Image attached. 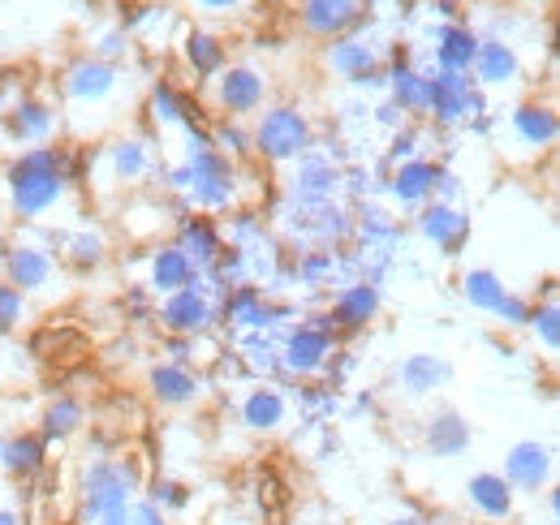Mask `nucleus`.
<instances>
[{
	"label": "nucleus",
	"instance_id": "1",
	"mask_svg": "<svg viewBox=\"0 0 560 525\" xmlns=\"http://www.w3.org/2000/svg\"><path fill=\"white\" fill-rule=\"evenodd\" d=\"M73 190V151L70 147H31L18 151L4 173H0V195L13 220L35 224L44 215H52Z\"/></svg>",
	"mask_w": 560,
	"mask_h": 525
},
{
	"label": "nucleus",
	"instance_id": "2",
	"mask_svg": "<svg viewBox=\"0 0 560 525\" xmlns=\"http://www.w3.org/2000/svg\"><path fill=\"white\" fill-rule=\"evenodd\" d=\"M186 155L177 168H168V186L186 198V211L220 215L242 202V173L233 160H224L211 147V130H186Z\"/></svg>",
	"mask_w": 560,
	"mask_h": 525
},
{
	"label": "nucleus",
	"instance_id": "3",
	"mask_svg": "<svg viewBox=\"0 0 560 525\" xmlns=\"http://www.w3.org/2000/svg\"><path fill=\"white\" fill-rule=\"evenodd\" d=\"M142 495V474L135 457H91L78 469V513L95 525L100 517L130 509Z\"/></svg>",
	"mask_w": 560,
	"mask_h": 525
},
{
	"label": "nucleus",
	"instance_id": "4",
	"mask_svg": "<svg viewBox=\"0 0 560 525\" xmlns=\"http://www.w3.org/2000/svg\"><path fill=\"white\" fill-rule=\"evenodd\" d=\"M121 86H126L121 66H108V61H95V57L70 61L61 73V100L70 108V121L78 130H86V121L108 117L104 108H113L121 100Z\"/></svg>",
	"mask_w": 560,
	"mask_h": 525
},
{
	"label": "nucleus",
	"instance_id": "5",
	"mask_svg": "<svg viewBox=\"0 0 560 525\" xmlns=\"http://www.w3.org/2000/svg\"><path fill=\"white\" fill-rule=\"evenodd\" d=\"M250 147L264 164H293L315 151V121L298 104H268L250 126Z\"/></svg>",
	"mask_w": 560,
	"mask_h": 525
},
{
	"label": "nucleus",
	"instance_id": "6",
	"mask_svg": "<svg viewBox=\"0 0 560 525\" xmlns=\"http://www.w3.org/2000/svg\"><path fill=\"white\" fill-rule=\"evenodd\" d=\"M337 336H341V331L332 328L328 311L298 319L293 328L280 336V345H277L280 375L302 380V384H306V380H315V375H324V371H328V362H332V353H337Z\"/></svg>",
	"mask_w": 560,
	"mask_h": 525
},
{
	"label": "nucleus",
	"instance_id": "7",
	"mask_svg": "<svg viewBox=\"0 0 560 525\" xmlns=\"http://www.w3.org/2000/svg\"><path fill=\"white\" fill-rule=\"evenodd\" d=\"M268 73L255 66H224L211 78V108L229 121H246V117H259L268 108Z\"/></svg>",
	"mask_w": 560,
	"mask_h": 525
},
{
	"label": "nucleus",
	"instance_id": "8",
	"mask_svg": "<svg viewBox=\"0 0 560 525\" xmlns=\"http://www.w3.org/2000/svg\"><path fill=\"white\" fill-rule=\"evenodd\" d=\"M155 319L168 336H208L220 319V298L211 293L208 280L186 284V289L155 302Z\"/></svg>",
	"mask_w": 560,
	"mask_h": 525
},
{
	"label": "nucleus",
	"instance_id": "9",
	"mask_svg": "<svg viewBox=\"0 0 560 525\" xmlns=\"http://www.w3.org/2000/svg\"><path fill=\"white\" fill-rule=\"evenodd\" d=\"M479 113H483V100L470 73H453V69L427 73V117L435 126H462V121H475Z\"/></svg>",
	"mask_w": 560,
	"mask_h": 525
},
{
	"label": "nucleus",
	"instance_id": "10",
	"mask_svg": "<svg viewBox=\"0 0 560 525\" xmlns=\"http://www.w3.org/2000/svg\"><path fill=\"white\" fill-rule=\"evenodd\" d=\"M61 130V113L57 104H48L44 95L35 91H18L4 108V138L18 147V151H31V147H48Z\"/></svg>",
	"mask_w": 560,
	"mask_h": 525
},
{
	"label": "nucleus",
	"instance_id": "11",
	"mask_svg": "<svg viewBox=\"0 0 560 525\" xmlns=\"http://www.w3.org/2000/svg\"><path fill=\"white\" fill-rule=\"evenodd\" d=\"M500 478L517 491V495H544L548 487H557V448L552 444H539V440H517L509 444L504 465H500Z\"/></svg>",
	"mask_w": 560,
	"mask_h": 525
},
{
	"label": "nucleus",
	"instance_id": "12",
	"mask_svg": "<svg viewBox=\"0 0 560 525\" xmlns=\"http://www.w3.org/2000/svg\"><path fill=\"white\" fill-rule=\"evenodd\" d=\"M341 182H346V173L332 164V155L306 151L302 160L289 164L284 195H289V202H298V207H324V202H337Z\"/></svg>",
	"mask_w": 560,
	"mask_h": 525
},
{
	"label": "nucleus",
	"instance_id": "13",
	"mask_svg": "<svg viewBox=\"0 0 560 525\" xmlns=\"http://www.w3.org/2000/svg\"><path fill=\"white\" fill-rule=\"evenodd\" d=\"M415 229H419L422 242H427V246H435L444 259H457V255L466 250L470 233H475V224H470V211H466V207L435 202V198L415 211Z\"/></svg>",
	"mask_w": 560,
	"mask_h": 525
},
{
	"label": "nucleus",
	"instance_id": "14",
	"mask_svg": "<svg viewBox=\"0 0 560 525\" xmlns=\"http://www.w3.org/2000/svg\"><path fill=\"white\" fill-rule=\"evenodd\" d=\"M462 500L470 509V517L483 525H509L517 522V491L500 478V469H479L462 482Z\"/></svg>",
	"mask_w": 560,
	"mask_h": 525
},
{
	"label": "nucleus",
	"instance_id": "15",
	"mask_svg": "<svg viewBox=\"0 0 560 525\" xmlns=\"http://www.w3.org/2000/svg\"><path fill=\"white\" fill-rule=\"evenodd\" d=\"M155 173V151L147 138H113L104 151H100V177L117 190H139L142 182Z\"/></svg>",
	"mask_w": 560,
	"mask_h": 525
},
{
	"label": "nucleus",
	"instance_id": "16",
	"mask_svg": "<svg viewBox=\"0 0 560 525\" xmlns=\"http://www.w3.org/2000/svg\"><path fill=\"white\" fill-rule=\"evenodd\" d=\"M0 267H4V280L22 293H44L57 280V255L44 242H13L0 255Z\"/></svg>",
	"mask_w": 560,
	"mask_h": 525
},
{
	"label": "nucleus",
	"instance_id": "17",
	"mask_svg": "<svg viewBox=\"0 0 560 525\" xmlns=\"http://www.w3.org/2000/svg\"><path fill=\"white\" fill-rule=\"evenodd\" d=\"M324 66H328L332 78H341V82H350V86H375V82H384V61H380V52H375L366 39H358V35L332 39V44L324 48Z\"/></svg>",
	"mask_w": 560,
	"mask_h": 525
},
{
	"label": "nucleus",
	"instance_id": "18",
	"mask_svg": "<svg viewBox=\"0 0 560 525\" xmlns=\"http://www.w3.org/2000/svg\"><path fill=\"white\" fill-rule=\"evenodd\" d=\"M298 22L311 39H341L366 22V0H298Z\"/></svg>",
	"mask_w": 560,
	"mask_h": 525
},
{
	"label": "nucleus",
	"instance_id": "19",
	"mask_svg": "<svg viewBox=\"0 0 560 525\" xmlns=\"http://www.w3.org/2000/svg\"><path fill=\"white\" fill-rule=\"evenodd\" d=\"M509 138L513 147H522L526 155H544L552 151L560 138V117L552 104H539V100H526L509 113Z\"/></svg>",
	"mask_w": 560,
	"mask_h": 525
},
{
	"label": "nucleus",
	"instance_id": "20",
	"mask_svg": "<svg viewBox=\"0 0 560 525\" xmlns=\"http://www.w3.org/2000/svg\"><path fill=\"white\" fill-rule=\"evenodd\" d=\"M173 246L195 262L199 271H208L215 255L224 250V229L215 215H203V211H182L173 220Z\"/></svg>",
	"mask_w": 560,
	"mask_h": 525
},
{
	"label": "nucleus",
	"instance_id": "21",
	"mask_svg": "<svg viewBox=\"0 0 560 525\" xmlns=\"http://www.w3.org/2000/svg\"><path fill=\"white\" fill-rule=\"evenodd\" d=\"M380 306H384L380 284H371V280L358 276V280H346V284L337 289V298H332V306H328V319H332L337 331H362L375 324Z\"/></svg>",
	"mask_w": 560,
	"mask_h": 525
},
{
	"label": "nucleus",
	"instance_id": "22",
	"mask_svg": "<svg viewBox=\"0 0 560 525\" xmlns=\"http://www.w3.org/2000/svg\"><path fill=\"white\" fill-rule=\"evenodd\" d=\"M199 280H203V271L186 259L173 242H160V246L147 255V280H142V289H147L155 302L168 298V293H177V289H186V284H199Z\"/></svg>",
	"mask_w": 560,
	"mask_h": 525
},
{
	"label": "nucleus",
	"instance_id": "23",
	"mask_svg": "<svg viewBox=\"0 0 560 525\" xmlns=\"http://www.w3.org/2000/svg\"><path fill=\"white\" fill-rule=\"evenodd\" d=\"M48 469V440L39 431H9L0 440V474L9 482H35Z\"/></svg>",
	"mask_w": 560,
	"mask_h": 525
},
{
	"label": "nucleus",
	"instance_id": "24",
	"mask_svg": "<svg viewBox=\"0 0 560 525\" xmlns=\"http://www.w3.org/2000/svg\"><path fill=\"white\" fill-rule=\"evenodd\" d=\"M147 393L164 409H186L203 396V375L195 366H182V362H155L147 371Z\"/></svg>",
	"mask_w": 560,
	"mask_h": 525
},
{
	"label": "nucleus",
	"instance_id": "25",
	"mask_svg": "<svg viewBox=\"0 0 560 525\" xmlns=\"http://www.w3.org/2000/svg\"><path fill=\"white\" fill-rule=\"evenodd\" d=\"M435 177H440V164H431V160H401L397 168H393V177H388V198L401 207V211H419L427 207L431 198H435Z\"/></svg>",
	"mask_w": 560,
	"mask_h": 525
},
{
	"label": "nucleus",
	"instance_id": "26",
	"mask_svg": "<svg viewBox=\"0 0 560 525\" xmlns=\"http://www.w3.org/2000/svg\"><path fill=\"white\" fill-rule=\"evenodd\" d=\"M422 444H427V453L435 460H453L475 444V427L457 409H435L427 418V427H422Z\"/></svg>",
	"mask_w": 560,
	"mask_h": 525
},
{
	"label": "nucleus",
	"instance_id": "27",
	"mask_svg": "<svg viewBox=\"0 0 560 525\" xmlns=\"http://www.w3.org/2000/svg\"><path fill=\"white\" fill-rule=\"evenodd\" d=\"M237 418L255 435H277L289 422V396L280 393L277 384H259V388H250L237 400Z\"/></svg>",
	"mask_w": 560,
	"mask_h": 525
},
{
	"label": "nucleus",
	"instance_id": "28",
	"mask_svg": "<svg viewBox=\"0 0 560 525\" xmlns=\"http://www.w3.org/2000/svg\"><path fill=\"white\" fill-rule=\"evenodd\" d=\"M470 73H475V86L500 91V86H513L522 78V57L504 39H479V52H475Z\"/></svg>",
	"mask_w": 560,
	"mask_h": 525
},
{
	"label": "nucleus",
	"instance_id": "29",
	"mask_svg": "<svg viewBox=\"0 0 560 525\" xmlns=\"http://www.w3.org/2000/svg\"><path fill=\"white\" fill-rule=\"evenodd\" d=\"M448 380H453V366H448L440 353H410V358H401V366H397V388L410 396V400L435 396Z\"/></svg>",
	"mask_w": 560,
	"mask_h": 525
},
{
	"label": "nucleus",
	"instance_id": "30",
	"mask_svg": "<svg viewBox=\"0 0 560 525\" xmlns=\"http://www.w3.org/2000/svg\"><path fill=\"white\" fill-rule=\"evenodd\" d=\"M384 82H388V95H393V108H397V113L427 117V73L410 66L406 52H397V61L384 73Z\"/></svg>",
	"mask_w": 560,
	"mask_h": 525
},
{
	"label": "nucleus",
	"instance_id": "31",
	"mask_svg": "<svg viewBox=\"0 0 560 525\" xmlns=\"http://www.w3.org/2000/svg\"><path fill=\"white\" fill-rule=\"evenodd\" d=\"M475 52H479V35L462 22H448L435 31V44H431V57L435 69H453V73H470L475 66Z\"/></svg>",
	"mask_w": 560,
	"mask_h": 525
},
{
	"label": "nucleus",
	"instance_id": "32",
	"mask_svg": "<svg viewBox=\"0 0 560 525\" xmlns=\"http://www.w3.org/2000/svg\"><path fill=\"white\" fill-rule=\"evenodd\" d=\"M82 427H86V405L73 393H57L44 405V413H39V435L48 440V448L73 440Z\"/></svg>",
	"mask_w": 560,
	"mask_h": 525
},
{
	"label": "nucleus",
	"instance_id": "33",
	"mask_svg": "<svg viewBox=\"0 0 560 525\" xmlns=\"http://www.w3.org/2000/svg\"><path fill=\"white\" fill-rule=\"evenodd\" d=\"M57 246H61V259L70 262L73 271H82V276L100 271L108 262V237L100 229H91V224H78L70 233H61Z\"/></svg>",
	"mask_w": 560,
	"mask_h": 525
},
{
	"label": "nucleus",
	"instance_id": "34",
	"mask_svg": "<svg viewBox=\"0 0 560 525\" xmlns=\"http://www.w3.org/2000/svg\"><path fill=\"white\" fill-rule=\"evenodd\" d=\"M182 61L186 69L195 73V78H215L220 69L229 66V48H224V39L220 35H211V31H186L182 35Z\"/></svg>",
	"mask_w": 560,
	"mask_h": 525
},
{
	"label": "nucleus",
	"instance_id": "35",
	"mask_svg": "<svg viewBox=\"0 0 560 525\" xmlns=\"http://www.w3.org/2000/svg\"><path fill=\"white\" fill-rule=\"evenodd\" d=\"M504 293H509V284L500 280V271H491V267H470V271H462V298H466L475 311L491 315V311L504 302Z\"/></svg>",
	"mask_w": 560,
	"mask_h": 525
},
{
	"label": "nucleus",
	"instance_id": "36",
	"mask_svg": "<svg viewBox=\"0 0 560 525\" xmlns=\"http://www.w3.org/2000/svg\"><path fill=\"white\" fill-rule=\"evenodd\" d=\"M526 328H530L535 345H539L548 358H557V349H560V306H557V293H548L544 302H530Z\"/></svg>",
	"mask_w": 560,
	"mask_h": 525
},
{
	"label": "nucleus",
	"instance_id": "37",
	"mask_svg": "<svg viewBox=\"0 0 560 525\" xmlns=\"http://www.w3.org/2000/svg\"><path fill=\"white\" fill-rule=\"evenodd\" d=\"M211 147H215L224 160H233V164H246V160L255 155V147H250V126H246V121H229V117H220V121L211 126Z\"/></svg>",
	"mask_w": 560,
	"mask_h": 525
},
{
	"label": "nucleus",
	"instance_id": "38",
	"mask_svg": "<svg viewBox=\"0 0 560 525\" xmlns=\"http://www.w3.org/2000/svg\"><path fill=\"white\" fill-rule=\"evenodd\" d=\"M142 500H151L164 517H173V513H186L190 509V487L177 482V478H151V487L142 491Z\"/></svg>",
	"mask_w": 560,
	"mask_h": 525
},
{
	"label": "nucleus",
	"instance_id": "39",
	"mask_svg": "<svg viewBox=\"0 0 560 525\" xmlns=\"http://www.w3.org/2000/svg\"><path fill=\"white\" fill-rule=\"evenodd\" d=\"M26 315H31L26 293H22V289H13L9 280H0V336H9V331L22 328V324H26Z\"/></svg>",
	"mask_w": 560,
	"mask_h": 525
},
{
	"label": "nucleus",
	"instance_id": "40",
	"mask_svg": "<svg viewBox=\"0 0 560 525\" xmlns=\"http://www.w3.org/2000/svg\"><path fill=\"white\" fill-rule=\"evenodd\" d=\"M91 57H95V61H108V66L126 61V57H130V35H126V26L100 31V35H95V44H91Z\"/></svg>",
	"mask_w": 560,
	"mask_h": 525
},
{
	"label": "nucleus",
	"instance_id": "41",
	"mask_svg": "<svg viewBox=\"0 0 560 525\" xmlns=\"http://www.w3.org/2000/svg\"><path fill=\"white\" fill-rule=\"evenodd\" d=\"M495 315V324H504V328H526V315H530V298H522V293H504V302L491 311Z\"/></svg>",
	"mask_w": 560,
	"mask_h": 525
},
{
	"label": "nucleus",
	"instance_id": "42",
	"mask_svg": "<svg viewBox=\"0 0 560 525\" xmlns=\"http://www.w3.org/2000/svg\"><path fill=\"white\" fill-rule=\"evenodd\" d=\"M298 400H302V409L315 418V413H332L337 409V393L332 388H315V384H306V388H298Z\"/></svg>",
	"mask_w": 560,
	"mask_h": 525
},
{
	"label": "nucleus",
	"instance_id": "43",
	"mask_svg": "<svg viewBox=\"0 0 560 525\" xmlns=\"http://www.w3.org/2000/svg\"><path fill=\"white\" fill-rule=\"evenodd\" d=\"M130 525H173V517H164L151 500H142L139 495V500L130 504Z\"/></svg>",
	"mask_w": 560,
	"mask_h": 525
},
{
	"label": "nucleus",
	"instance_id": "44",
	"mask_svg": "<svg viewBox=\"0 0 560 525\" xmlns=\"http://www.w3.org/2000/svg\"><path fill=\"white\" fill-rule=\"evenodd\" d=\"M380 525H435V522L422 509H415V504H401V509H393Z\"/></svg>",
	"mask_w": 560,
	"mask_h": 525
},
{
	"label": "nucleus",
	"instance_id": "45",
	"mask_svg": "<svg viewBox=\"0 0 560 525\" xmlns=\"http://www.w3.org/2000/svg\"><path fill=\"white\" fill-rule=\"evenodd\" d=\"M415 142H419V133L415 130L397 133V142H393V160H397V164H401V160H415V155H419V147H415Z\"/></svg>",
	"mask_w": 560,
	"mask_h": 525
},
{
	"label": "nucleus",
	"instance_id": "46",
	"mask_svg": "<svg viewBox=\"0 0 560 525\" xmlns=\"http://www.w3.org/2000/svg\"><path fill=\"white\" fill-rule=\"evenodd\" d=\"M203 13H233V9H242L246 0H195Z\"/></svg>",
	"mask_w": 560,
	"mask_h": 525
},
{
	"label": "nucleus",
	"instance_id": "47",
	"mask_svg": "<svg viewBox=\"0 0 560 525\" xmlns=\"http://www.w3.org/2000/svg\"><path fill=\"white\" fill-rule=\"evenodd\" d=\"M298 525H346V522H341L337 513H324V509H311V513H306V517H302V522H298Z\"/></svg>",
	"mask_w": 560,
	"mask_h": 525
},
{
	"label": "nucleus",
	"instance_id": "48",
	"mask_svg": "<svg viewBox=\"0 0 560 525\" xmlns=\"http://www.w3.org/2000/svg\"><path fill=\"white\" fill-rule=\"evenodd\" d=\"M0 525H26L22 522V509L13 500H0Z\"/></svg>",
	"mask_w": 560,
	"mask_h": 525
},
{
	"label": "nucleus",
	"instance_id": "49",
	"mask_svg": "<svg viewBox=\"0 0 560 525\" xmlns=\"http://www.w3.org/2000/svg\"><path fill=\"white\" fill-rule=\"evenodd\" d=\"M4 108H9V95H4V82H0V138H4Z\"/></svg>",
	"mask_w": 560,
	"mask_h": 525
}]
</instances>
